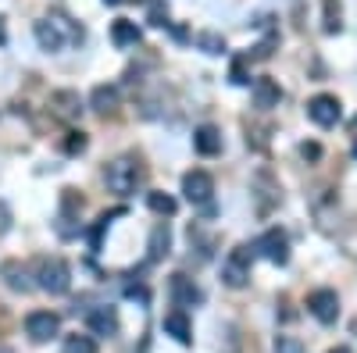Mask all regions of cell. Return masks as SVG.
Instances as JSON below:
<instances>
[{
    "mask_svg": "<svg viewBox=\"0 0 357 353\" xmlns=\"http://www.w3.org/2000/svg\"><path fill=\"white\" fill-rule=\"evenodd\" d=\"M222 282L229 289H243L250 282V250L247 246L229 250V257L222 260Z\"/></svg>",
    "mask_w": 357,
    "mask_h": 353,
    "instance_id": "cell-4",
    "label": "cell"
},
{
    "mask_svg": "<svg viewBox=\"0 0 357 353\" xmlns=\"http://www.w3.org/2000/svg\"><path fill=\"white\" fill-rule=\"evenodd\" d=\"M257 253L264 260H272V264H286L289 260V240H286V232L282 228H268L261 240H257Z\"/></svg>",
    "mask_w": 357,
    "mask_h": 353,
    "instance_id": "cell-7",
    "label": "cell"
},
{
    "mask_svg": "<svg viewBox=\"0 0 357 353\" xmlns=\"http://www.w3.org/2000/svg\"><path fill=\"white\" fill-rule=\"evenodd\" d=\"M229 75H232V82H236V86H247V82H250V75H247V57H236Z\"/></svg>",
    "mask_w": 357,
    "mask_h": 353,
    "instance_id": "cell-26",
    "label": "cell"
},
{
    "mask_svg": "<svg viewBox=\"0 0 357 353\" xmlns=\"http://www.w3.org/2000/svg\"><path fill=\"white\" fill-rule=\"evenodd\" d=\"M82 211V196L75 193V189H65L61 193V218H72V214H79Z\"/></svg>",
    "mask_w": 357,
    "mask_h": 353,
    "instance_id": "cell-24",
    "label": "cell"
},
{
    "mask_svg": "<svg viewBox=\"0 0 357 353\" xmlns=\"http://www.w3.org/2000/svg\"><path fill=\"white\" fill-rule=\"evenodd\" d=\"M151 25H158V29L168 25V8L161 4V0H154V4H151Z\"/></svg>",
    "mask_w": 357,
    "mask_h": 353,
    "instance_id": "cell-27",
    "label": "cell"
},
{
    "mask_svg": "<svg viewBox=\"0 0 357 353\" xmlns=\"http://www.w3.org/2000/svg\"><path fill=\"white\" fill-rule=\"evenodd\" d=\"M301 154H304V157H311V161H314V157H318V154H321V150H318V143H304V146H301Z\"/></svg>",
    "mask_w": 357,
    "mask_h": 353,
    "instance_id": "cell-30",
    "label": "cell"
},
{
    "mask_svg": "<svg viewBox=\"0 0 357 353\" xmlns=\"http://www.w3.org/2000/svg\"><path fill=\"white\" fill-rule=\"evenodd\" d=\"M354 157H357V143H354Z\"/></svg>",
    "mask_w": 357,
    "mask_h": 353,
    "instance_id": "cell-36",
    "label": "cell"
},
{
    "mask_svg": "<svg viewBox=\"0 0 357 353\" xmlns=\"http://www.w3.org/2000/svg\"><path fill=\"white\" fill-rule=\"evenodd\" d=\"M146 250H151V253H146V260H151V264H158V260L168 257V250H172V232H168V225H154L151 246H146Z\"/></svg>",
    "mask_w": 357,
    "mask_h": 353,
    "instance_id": "cell-16",
    "label": "cell"
},
{
    "mask_svg": "<svg viewBox=\"0 0 357 353\" xmlns=\"http://www.w3.org/2000/svg\"><path fill=\"white\" fill-rule=\"evenodd\" d=\"M0 43H8V29H4V22H0Z\"/></svg>",
    "mask_w": 357,
    "mask_h": 353,
    "instance_id": "cell-31",
    "label": "cell"
},
{
    "mask_svg": "<svg viewBox=\"0 0 357 353\" xmlns=\"http://www.w3.org/2000/svg\"><path fill=\"white\" fill-rule=\"evenodd\" d=\"M307 118H311L314 125H321V129H333L340 118H343V107H340L336 97L318 93V97H311V104H307Z\"/></svg>",
    "mask_w": 357,
    "mask_h": 353,
    "instance_id": "cell-6",
    "label": "cell"
},
{
    "mask_svg": "<svg viewBox=\"0 0 357 353\" xmlns=\"http://www.w3.org/2000/svg\"><path fill=\"white\" fill-rule=\"evenodd\" d=\"M36 285L43 292H50V297H61V292H68L72 285V268L65 264V257H43L40 268H36Z\"/></svg>",
    "mask_w": 357,
    "mask_h": 353,
    "instance_id": "cell-3",
    "label": "cell"
},
{
    "mask_svg": "<svg viewBox=\"0 0 357 353\" xmlns=\"http://www.w3.org/2000/svg\"><path fill=\"white\" fill-rule=\"evenodd\" d=\"M343 29V8L340 0H325V33H340Z\"/></svg>",
    "mask_w": 357,
    "mask_h": 353,
    "instance_id": "cell-22",
    "label": "cell"
},
{
    "mask_svg": "<svg viewBox=\"0 0 357 353\" xmlns=\"http://www.w3.org/2000/svg\"><path fill=\"white\" fill-rule=\"evenodd\" d=\"M350 332H354V339H357V317H354V325H350Z\"/></svg>",
    "mask_w": 357,
    "mask_h": 353,
    "instance_id": "cell-33",
    "label": "cell"
},
{
    "mask_svg": "<svg viewBox=\"0 0 357 353\" xmlns=\"http://www.w3.org/2000/svg\"><path fill=\"white\" fill-rule=\"evenodd\" d=\"M307 311L321 321V325H333V321L340 317V297L333 289H314L307 297Z\"/></svg>",
    "mask_w": 357,
    "mask_h": 353,
    "instance_id": "cell-8",
    "label": "cell"
},
{
    "mask_svg": "<svg viewBox=\"0 0 357 353\" xmlns=\"http://www.w3.org/2000/svg\"><path fill=\"white\" fill-rule=\"evenodd\" d=\"M104 179H107V189H111V193H118V196H132L136 186L143 182V168H139L136 157L126 154V157H118V161L107 164Z\"/></svg>",
    "mask_w": 357,
    "mask_h": 353,
    "instance_id": "cell-2",
    "label": "cell"
},
{
    "mask_svg": "<svg viewBox=\"0 0 357 353\" xmlns=\"http://www.w3.org/2000/svg\"><path fill=\"white\" fill-rule=\"evenodd\" d=\"M11 221H15L11 203H8V200H0V235H8V232H11Z\"/></svg>",
    "mask_w": 357,
    "mask_h": 353,
    "instance_id": "cell-28",
    "label": "cell"
},
{
    "mask_svg": "<svg viewBox=\"0 0 357 353\" xmlns=\"http://www.w3.org/2000/svg\"><path fill=\"white\" fill-rule=\"evenodd\" d=\"M193 43H197L204 54H225V40H222L218 33H197Z\"/></svg>",
    "mask_w": 357,
    "mask_h": 353,
    "instance_id": "cell-23",
    "label": "cell"
},
{
    "mask_svg": "<svg viewBox=\"0 0 357 353\" xmlns=\"http://www.w3.org/2000/svg\"><path fill=\"white\" fill-rule=\"evenodd\" d=\"M36 43L47 50V54H54V50H61L65 43H82V29H75L68 18H61V15H54V18H40L36 22Z\"/></svg>",
    "mask_w": 357,
    "mask_h": 353,
    "instance_id": "cell-1",
    "label": "cell"
},
{
    "mask_svg": "<svg viewBox=\"0 0 357 353\" xmlns=\"http://www.w3.org/2000/svg\"><path fill=\"white\" fill-rule=\"evenodd\" d=\"M172 297H175V307H190L200 300V289L186 275H172Z\"/></svg>",
    "mask_w": 357,
    "mask_h": 353,
    "instance_id": "cell-17",
    "label": "cell"
},
{
    "mask_svg": "<svg viewBox=\"0 0 357 353\" xmlns=\"http://www.w3.org/2000/svg\"><path fill=\"white\" fill-rule=\"evenodd\" d=\"M111 40H114V47H122V50L136 47V43H139V25H136V22H129V18L111 22Z\"/></svg>",
    "mask_w": 357,
    "mask_h": 353,
    "instance_id": "cell-13",
    "label": "cell"
},
{
    "mask_svg": "<svg viewBox=\"0 0 357 353\" xmlns=\"http://www.w3.org/2000/svg\"><path fill=\"white\" fill-rule=\"evenodd\" d=\"M0 275H4L8 289H15V292H29V289H33V282H29V272H25V264H18V260H4Z\"/></svg>",
    "mask_w": 357,
    "mask_h": 353,
    "instance_id": "cell-15",
    "label": "cell"
},
{
    "mask_svg": "<svg viewBox=\"0 0 357 353\" xmlns=\"http://www.w3.org/2000/svg\"><path fill=\"white\" fill-rule=\"evenodd\" d=\"M139 4H154V0H139Z\"/></svg>",
    "mask_w": 357,
    "mask_h": 353,
    "instance_id": "cell-35",
    "label": "cell"
},
{
    "mask_svg": "<svg viewBox=\"0 0 357 353\" xmlns=\"http://www.w3.org/2000/svg\"><path fill=\"white\" fill-rule=\"evenodd\" d=\"M165 332H168V336H175V343H190V339H193L190 317H186L183 311H172V314H165Z\"/></svg>",
    "mask_w": 357,
    "mask_h": 353,
    "instance_id": "cell-18",
    "label": "cell"
},
{
    "mask_svg": "<svg viewBox=\"0 0 357 353\" xmlns=\"http://www.w3.org/2000/svg\"><path fill=\"white\" fill-rule=\"evenodd\" d=\"M86 143H89L86 132H68V139H65V154H72V157L82 154V150H86Z\"/></svg>",
    "mask_w": 357,
    "mask_h": 353,
    "instance_id": "cell-25",
    "label": "cell"
},
{
    "mask_svg": "<svg viewBox=\"0 0 357 353\" xmlns=\"http://www.w3.org/2000/svg\"><path fill=\"white\" fill-rule=\"evenodd\" d=\"M86 329L93 336H114L118 332V311L114 307H93L86 314Z\"/></svg>",
    "mask_w": 357,
    "mask_h": 353,
    "instance_id": "cell-10",
    "label": "cell"
},
{
    "mask_svg": "<svg viewBox=\"0 0 357 353\" xmlns=\"http://www.w3.org/2000/svg\"><path fill=\"white\" fill-rule=\"evenodd\" d=\"M50 107L61 114V118H75L82 107H79V97L72 93V90H57V93H50Z\"/></svg>",
    "mask_w": 357,
    "mask_h": 353,
    "instance_id": "cell-19",
    "label": "cell"
},
{
    "mask_svg": "<svg viewBox=\"0 0 357 353\" xmlns=\"http://www.w3.org/2000/svg\"><path fill=\"white\" fill-rule=\"evenodd\" d=\"M193 146H197V154L215 157V154H222V132H218L215 125H200V129L193 132Z\"/></svg>",
    "mask_w": 357,
    "mask_h": 353,
    "instance_id": "cell-12",
    "label": "cell"
},
{
    "mask_svg": "<svg viewBox=\"0 0 357 353\" xmlns=\"http://www.w3.org/2000/svg\"><path fill=\"white\" fill-rule=\"evenodd\" d=\"M275 353H304V346L296 339H289V336H279L275 339Z\"/></svg>",
    "mask_w": 357,
    "mask_h": 353,
    "instance_id": "cell-29",
    "label": "cell"
},
{
    "mask_svg": "<svg viewBox=\"0 0 357 353\" xmlns=\"http://www.w3.org/2000/svg\"><path fill=\"white\" fill-rule=\"evenodd\" d=\"M146 203H151V211H158V214H165V218H172V214L178 211L175 196H168V193H146Z\"/></svg>",
    "mask_w": 357,
    "mask_h": 353,
    "instance_id": "cell-20",
    "label": "cell"
},
{
    "mask_svg": "<svg viewBox=\"0 0 357 353\" xmlns=\"http://www.w3.org/2000/svg\"><path fill=\"white\" fill-rule=\"evenodd\" d=\"M183 193L190 203H211V193H215V179L207 171H186L183 175Z\"/></svg>",
    "mask_w": 357,
    "mask_h": 353,
    "instance_id": "cell-9",
    "label": "cell"
},
{
    "mask_svg": "<svg viewBox=\"0 0 357 353\" xmlns=\"http://www.w3.org/2000/svg\"><path fill=\"white\" fill-rule=\"evenodd\" d=\"M57 332H61V317L54 311H33L25 317V336L33 343H50Z\"/></svg>",
    "mask_w": 357,
    "mask_h": 353,
    "instance_id": "cell-5",
    "label": "cell"
},
{
    "mask_svg": "<svg viewBox=\"0 0 357 353\" xmlns=\"http://www.w3.org/2000/svg\"><path fill=\"white\" fill-rule=\"evenodd\" d=\"M104 4H122V0H104Z\"/></svg>",
    "mask_w": 357,
    "mask_h": 353,
    "instance_id": "cell-34",
    "label": "cell"
},
{
    "mask_svg": "<svg viewBox=\"0 0 357 353\" xmlns=\"http://www.w3.org/2000/svg\"><path fill=\"white\" fill-rule=\"evenodd\" d=\"M329 353H350V350H347V346H336V350H329Z\"/></svg>",
    "mask_w": 357,
    "mask_h": 353,
    "instance_id": "cell-32",
    "label": "cell"
},
{
    "mask_svg": "<svg viewBox=\"0 0 357 353\" xmlns=\"http://www.w3.org/2000/svg\"><path fill=\"white\" fill-rule=\"evenodd\" d=\"M61 350L65 353H97V343H93V336H65V343H61Z\"/></svg>",
    "mask_w": 357,
    "mask_h": 353,
    "instance_id": "cell-21",
    "label": "cell"
},
{
    "mask_svg": "<svg viewBox=\"0 0 357 353\" xmlns=\"http://www.w3.org/2000/svg\"><path fill=\"white\" fill-rule=\"evenodd\" d=\"M279 100H282V90H279L275 79H268V75L254 79V107L272 111V107H279Z\"/></svg>",
    "mask_w": 357,
    "mask_h": 353,
    "instance_id": "cell-11",
    "label": "cell"
},
{
    "mask_svg": "<svg viewBox=\"0 0 357 353\" xmlns=\"http://www.w3.org/2000/svg\"><path fill=\"white\" fill-rule=\"evenodd\" d=\"M0 353H15V350H0Z\"/></svg>",
    "mask_w": 357,
    "mask_h": 353,
    "instance_id": "cell-37",
    "label": "cell"
},
{
    "mask_svg": "<svg viewBox=\"0 0 357 353\" xmlns=\"http://www.w3.org/2000/svg\"><path fill=\"white\" fill-rule=\"evenodd\" d=\"M89 107H93L97 114H111L118 107V86H107V82L93 86V93H89Z\"/></svg>",
    "mask_w": 357,
    "mask_h": 353,
    "instance_id": "cell-14",
    "label": "cell"
}]
</instances>
